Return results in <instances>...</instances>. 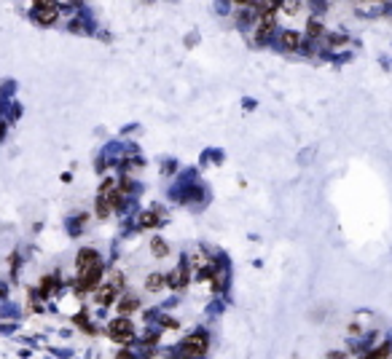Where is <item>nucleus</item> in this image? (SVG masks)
I'll return each mask as SVG.
<instances>
[{"mask_svg": "<svg viewBox=\"0 0 392 359\" xmlns=\"http://www.w3.org/2000/svg\"><path fill=\"white\" fill-rule=\"evenodd\" d=\"M108 333H110V338H113L116 343H129L135 338V325L129 322V319H113L110 327H108Z\"/></svg>", "mask_w": 392, "mask_h": 359, "instance_id": "obj_1", "label": "nucleus"}, {"mask_svg": "<svg viewBox=\"0 0 392 359\" xmlns=\"http://www.w3.org/2000/svg\"><path fill=\"white\" fill-rule=\"evenodd\" d=\"M100 276H102V268H100V263H97V266H91L89 271H83V273H81V279H78V290H81V292L94 290V287L100 284Z\"/></svg>", "mask_w": 392, "mask_h": 359, "instance_id": "obj_2", "label": "nucleus"}, {"mask_svg": "<svg viewBox=\"0 0 392 359\" xmlns=\"http://www.w3.org/2000/svg\"><path fill=\"white\" fill-rule=\"evenodd\" d=\"M204 351H207V338H204V335L185 338V343H183V354L185 356H202Z\"/></svg>", "mask_w": 392, "mask_h": 359, "instance_id": "obj_3", "label": "nucleus"}, {"mask_svg": "<svg viewBox=\"0 0 392 359\" xmlns=\"http://www.w3.org/2000/svg\"><path fill=\"white\" fill-rule=\"evenodd\" d=\"M116 292H118V287L113 284V281H105V284H100V287H97L94 298H97V303H100V306H110V303L116 300Z\"/></svg>", "mask_w": 392, "mask_h": 359, "instance_id": "obj_4", "label": "nucleus"}, {"mask_svg": "<svg viewBox=\"0 0 392 359\" xmlns=\"http://www.w3.org/2000/svg\"><path fill=\"white\" fill-rule=\"evenodd\" d=\"M54 19H57V6H54L51 0H41L38 3V22L41 24H51Z\"/></svg>", "mask_w": 392, "mask_h": 359, "instance_id": "obj_5", "label": "nucleus"}, {"mask_svg": "<svg viewBox=\"0 0 392 359\" xmlns=\"http://www.w3.org/2000/svg\"><path fill=\"white\" fill-rule=\"evenodd\" d=\"M97 260H100V255L94 252V249H81L78 252V273H83V271H89L91 266H97Z\"/></svg>", "mask_w": 392, "mask_h": 359, "instance_id": "obj_6", "label": "nucleus"}, {"mask_svg": "<svg viewBox=\"0 0 392 359\" xmlns=\"http://www.w3.org/2000/svg\"><path fill=\"white\" fill-rule=\"evenodd\" d=\"M145 287H148V292L164 290V287H167V276H164V273H151V276H148V281H145Z\"/></svg>", "mask_w": 392, "mask_h": 359, "instance_id": "obj_7", "label": "nucleus"}, {"mask_svg": "<svg viewBox=\"0 0 392 359\" xmlns=\"http://www.w3.org/2000/svg\"><path fill=\"white\" fill-rule=\"evenodd\" d=\"M282 46L287 51H296L298 46H301V35H296V32H285L282 35Z\"/></svg>", "mask_w": 392, "mask_h": 359, "instance_id": "obj_8", "label": "nucleus"}, {"mask_svg": "<svg viewBox=\"0 0 392 359\" xmlns=\"http://www.w3.org/2000/svg\"><path fill=\"white\" fill-rule=\"evenodd\" d=\"M167 281H170V287H185V281H188V276H185V271H172L170 276H167Z\"/></svg>", "mask_w": 392, "mask_h": 359, "instance_id": "obj_9", "label": "nucleus"}, {"mask_svg": "<svg viewBox=\"0 0 392 359\" xmlns=\"http://www.w3.org/2000/svg\"><path fill=\"white\" fill-rule=\"evenodd\" d=\"M282 11L296 16L298 11H301V0H282Z\"/></svg>", "mask_w": 392, "mask_h": 359, "instance_id": "obj_10", "label": "nucleus"}, {"mask_svg": "<svg viewBox=\"0 0 392 359\" xmlns=\"http://www.w3.org/2000/svg\"><path fill=\"white\" fill-rule=\"evenodd\" d=\"M272 30H274V16H272V14H264V19H260V32H258V35L272 32Z\"/></svg>", "mask_w": 392, "mask_h": 359, "instance_id": "obj_11", "label": "nucleus"}, {"mask_svg": "<svg viewBox=\"0 0 392 359\" xmlns=\"http://www.w3.org/2000/svg\"><path fill=\"white\" fill-rule=\"evenodd\" d=\"M151 249H153V255H158V258H164L167 252H170V247L161 241V239H153V244H151Z\"/></svg>", "mask_w": 392, "mask_h": 359, "instance_id": "obj_12", "label": "nucleus"}, {"mask_svg": "<svg viewBox=\"0 0 392 359\" xmlns=\"http://www.w3.org/2000/svg\"><path fill=\"white\" fill-rule=\"evenodd\" d=\"M135 308H137V303H135L132 298H126V300H121V303H118V311H121V314H129V311H135Z\"/></svg>", "mask_w": 392, "mask_h": 359, "instance_id": "obj_13", "label": "nucleus"}, {"mask_svg": "<svg viewBox=\"0 0 392 359\" xmlns=\"http://www.w3.org/2000/svg\"><path fill=\"white\" fill-rule=\"evenodd\" d=\"M140 225H143V228H151V225H156V214H143Z\"/></svg>", "mask_w": 392, "mask_h": 359, "instance_id": "obj_14", "label": "nucleus"}, {"mask_svg": "<svg viewBox=\"0 0 392 359\" xmlns=\"http://www.w3.org/2000/svg\"><path fill=\"white\" fill-rule=\"evenodd\" d=\"M57 290V284H54V279H43V295H49V292Z\"/></svg>", "mask_w": 392, "mask_h": 359, "instance_id": "obj_15", "label": "nucleus"}, {"mask_svg": "<svg viewBox=\"0 0 392 359\" xmlns=\"http://www.w3.org/2000/svg\"><path fill=\"white\" fill-rule=\"evenodd\" d=\"M320 32H322V27H320V24H317V22H314V24L309 27V35H320Z\"/></svg>", "mask_w": 392, "mask_h": 359, "instance_id": "obj_16", "label": "nucleus"}, {"mask_svg": "<svg viewBox=\"0 0 392 359\" xmlns=\"http://www.w3.org/2000/svg\"><path fill=\"white\" fill-rule=\"evenodd\" d=\"M234 3H239V6H245V3H250V0H234Z\"/></svg>", "mask_w": 392, "mask_h": 359, "instance_id": "obj_17", "label": "nucleus"}]
</instances>
